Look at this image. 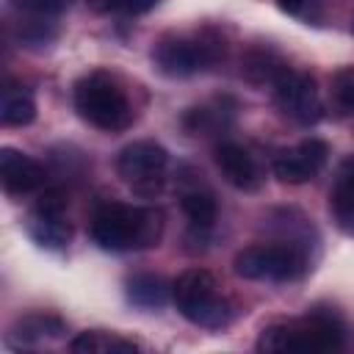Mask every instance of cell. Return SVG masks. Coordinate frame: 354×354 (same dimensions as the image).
Instances as JSON below:
<instances>
[{"label": "cell", "instance_id": "obj_22", "mask_svg": "<svg viewBox=\"0 0 354 354\" xmlns=\"http://www.w3.org/2000/svg\"><path fill=\"white\" fill-rule=\"evenodd\" d=\"M14 8L33 14V17H53L69 6V0H11Z\"/></svg>", "mask_w": 354, "mask_h": 354}, {"label": "cell", "instance_id": "obj_1", "mask_svg": "<svg viewBox=\"0 0 354 354\" xmlns=\"http://www.w3.org/2000/svg\"><path fill=\"white\" fill-rule=\"evenodd\" d=\"M91 241L108 252L149 249L163 235V213L158 207H133L122 202L100 205L91 216Z\"/></svg>", "mask_w": 354, "mask_h": 354}, {"label": "cell", "instance_id": "obj_6", "mask_svg": "<svg viewBox=\"0 0 354 354\" xmlns=\"http://www.w3.org/2000/svg\"><path fill=\"white\" fill-rule=\"evenodd\" d=\"M232 268L243 279L288 282L307 271V254L299 243H254L235 254Z\"/></svg>", "mask_w": 354, "mask_h": 354}, {"label": "cell", "instance_id": "obj_3", "mask_svg": "<svg viewBox=\"0 0 354 354\" xmlns=\"http://www.w3.org/2000/svg\"><path fill=\"white\" fill-rule=\"evenodd\" d=\"M171 299L183 318L205 329H221L232 321V304L205 268H188L171 282Z\"/></svg>", "mask_w": 354, "mask_h": 354}, {"label": "cell", "instance_id": "obj_18", "mask_svg": "<svg viewBox=\"0 0 354 354\" xmlns=\"http://www.w3.org/2000/svg\"><path fill=\"white\" fill-rule=\"evenodd\" d=\"M36 119V102L25 91H8L0 100V122L6 127H25Z\"/></svg>", "mask_w": 354, "mask_h": 354}, {"label": "cell", "instance_id": "obj_5", "mask_svg": "<svg viewBox=\"0 0 354 354\" xmlns=\"http://www.w3.org/2000/svg\"><path fill=\"white\" fill-rule=\"evenodd\" d=\"M224 58V39L205 28L194 36H163L155 50L152 61L158 72L166 77H191Z\"/></svg>", "mask_w": 354, "mask_h": 354}, {"label": "cell", "instance_id": "obj_11", "mask_svg": "<svg viewBox=\"0 0 354 354\" xmlns=\"http://www.w3.org/2000/svg\"><path fill=\"white\" fill-rule=\"evenodd\" d=\"M216 166L221 169L224 180L241 191H257L263 183L254 158L238 144H218L216 147Z\"/></svg>", "mask_w": 354, "mask_h": 354}, {"label": "cell", "instance_id": "obj_10", "mask_svg": "<svg viewBox=\"0 0 354 354\" xmlns=\"http://www.w3.org/2000/svg\"><path fill=\"white\" fill-rule=\"evenodd\" d=\"M0 180L8 194H30L44 185V169L19 149H0Z\"/></svg>", "mask_w": 354, "mask_h": 354}, {"label": "cell", "instance_id": "obj_16", "mask_svg": "<svg viewBox=\"0 0 354 354\" xmlns=\"http://www.w3.org/2000/svg\"><path fill=\"white\" fill-rule=\"evenodd\" d=\"M329 202L340 218H354V155L340 163L337 180L329 191Z\"/></svg>", "mask_w": 354, "mask_h": 354}, {"label": "cell", "instance_id": "obj_15", "mask_svg": "<svg viewBox=\"0 0 354 354\" xmlns=\"http://www.w3.org/2000/svg\"><path fill=\"white\" fill-rule=\"evenodd\" d=\"M288 69V64L277 55V53H271V50H252L246 58H243V69H241V75L249 80V83H274L282 72Z\"/></svg>", "mask_w": 354, "mask_h": 354}, {"label": "cell", "instance_id": "obj_7", "mask_svg": "<svg viewBox=\"0 0 354 354\" xmlns=\"http://www.w3.org/2000/svg\"><path fill=\"white\" fill-rule=\"evenodd\" d=\"M169 152L155 141H133L116 155V174L133 188V194L149 199L163 188V171Z\"/></svg>", "mask_w": 354, "mask_h": 354}, {"label": "cell", "instance_id": "obj_24", "mask_svg": "<svg viewBox=\"0 0 354 354\" xmlns=\"http://www.w3.org/2000/svg\"><path fill=\"white\" fill-rule=\"evenodd\" d=\"M155 3H158V0H124L122 14H133V17H138V14L152 11V8H155Z\"/></svg>", "mask_w": 354, "mask_h": 354}, {"label": "cell", "instance_id": "obj_19", "mask_svg": "<svg viewBox=\"0 0 354 354\" xmlns=\"http://www.w3.org/2000/svg\"><path fill=\"white\" fill-rule=\"evenodd\" d=\"M183 124L194 136H199V133L202 136H210V133H216V130H221V127L230 124V111L216 108V105H196V108H191L185 113Z\"/></svg>", "mask_w": 354, "mask_h": 354}, {"label": "cell", "instance_id": "obj_9", "mask_svg": "<svg viewBox=\"0 0 354 354\" xmlns=\"http://www.w3.org/2000/svg\"><path fill=\"white\" fill-rule=\"evenodd\" d=\"M326 158H329V147H326V141L310 136V138L299 141L296 147L277 152L271 169H274V177H277L279 183L301 185V183L313 180V177L324 169Z\"/></svg>", "mask_w": 354, "mask_h": 354}, {"label": "cell", "instance_id": "obj_21", "mask_svg": "<svg viewBox=\"0 0 354 354\" xmlns=\"http://www.w3.org/2000/svg\"><path fill=\"white\" fill-rule=\"evenodd\" d=\"M332 86H335V97L340 100V105L348 108V111H354V66L337 69Z\"/></svg>", "mask_w": 354, "mask_h": 354}, {"label": "cell", "instance_id": "obj_20", "mask_svg": "<svg viewBox=\"0 0 354 354\" xmlns=\"http://www.w3.org/2000/svg\"><path fill=\"white\" fill-rule=\"evenodd\" d=\"M180 205H183V213L188 216V221L194 227H202L205 230V227H210L216 221V199L207 191H199V188L185 191L180 196Z\"/></svg>", "mask_w": 354, "mask_h": 354}, {"label": "cell", "instance_id": "obj_23", "mask_svg": "<svg viewBox=\"0 0 354 354\" xmlns=\"http://www.w3.org/2000/svg\"><path fill=\"white\" fill-rule=\"evenodd\" d=\"M282 11L293 14V17H313V8L321 3V0H277Z\"/></svg>", "mask_w": 354, "mask_h": 354}, {"label": "cell", "instance_id": "obj_2", "mask_svg": "<svg viewBox=\"0 0 354 354\" xmlns=\"http://www.w3.org/2000/svg\"><path fill=\"white\" fill-rule=\"evenodd\" d=\"M343 346V324L335 313L313 310L301 318H288L266 326L257 351H335Z\"/></svg>", "mask_w": 354, "mask_h": 354}, {"label": "cell", "instance_id": "obj_8", "mask_svg": "<svg viewBox=\"0 0 354 354\" xmlns=\"http://www.w3.org/2000/svg\"><path fill=\"white\" fill-rule=\"evenodd\" d=\"M274 100L279 105V111L285 116H290L299 124H315L324 113L318 88H315V77L299 69H285L274 83Z\"/></svg>", "mask_w": 354, "mask_h": 354}, {"label": "cell", "instance_id": "obj_4", "mask_svg": "<svg viewBox=\"0 0 354 354\" xmlns=\"http://www.w3.org/2000/svg\"><path fill=\"white\" fill-rule=\"evenodd\" d=\"M75 108L88 124L105 133L124 130L133 122L127 94L108 72H88L75 83Z\"/></svg>", "mask_w": 354, "mask_h": 354}, {"label": "cell", "instance_id": "obj_12", "mask_svg": "<svg viewBox=\"0 0 354 354\" xmlns=\"http://www.w3.org/2000/svg\"><path fill=\"white\" fill-rule=\"evenodd\" d=\"M28 235L44 249H64L72 241V227H69L64 210L33 207L28 216Z\"/></svg>", "mask_w": 354, "mask_h": 354}, {"label": "cell", "instance_id": "obj_17", "mask_svg": "<svg viewBox=\"0 0 354 354\" xmlns=\"http://www.w3.org/2000/svg\"><path fill=\"white\" fill-rule=\"evenodd\" d=\"M69 348L77 354H105V351H136L138 346L133 340H124L108 332H80L69 343Z\"/></svg>", "mask_w": 354, "mask_h": 354}, {"label": "cell", "instance_id": "obj_13", "mask_svg": "<svg viewBox=\"0 0 354 354\" xmlns=\"http://www.w3.org/2000/svg\"><path fill=\"white\" fill-rule=\"evenodd\" d=\"M171 288L158 274H138L127 282V299L141 310H155L169 301Z\"/></svg>", "mask_w": 354, "mask_h": 354}, {"label": "cell", "instance_id": "obj_14", "mask_svg": "<svg viewBox=\"0 0 354 354\" xmlns=\"http://www.w3.org/2000/svg\"><path fill=\"white\" fill-rule=\"evenodd\" d=\"M64 321L58 315L50 313H33L25 315L14 324V340L17 343H39V340H50V337H61L64 335Z\"/></svg>", "mask_w": 354, "mask_h": 354}, {"label": "cell", "instance_id": "obj_25", "mask_svg": "<svg viewBox=\"0 0 354 354\" xmlns=\"http://www.w3.org/2000/svg\"><path fill=\"white\" fill-rule=\"evenodd\" d=\"M86 3H88V8L97 11V14H116V11H122V6H124V0H86Z\"/></svg>", "mask_w": 354, "mask_h": 354}]
</instances>
